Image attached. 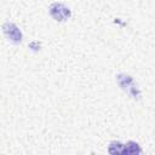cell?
<instances>
[{
  "label": "cell",
  "mask_w": 155,
  "mask_h": 155,
  "mask_svg": "<svg viewBox=\"0 0 155 155\" xmlns=\"http://www.w3.org/2000/svg\"><path fill=\"white\" fill-rule=\"evenodd\" d=\"M117 82L122 87V90H125L132 98H139L140 93H139V91H138V88H137V86L133 82L131 76L125 75V74H120V75H117Z\"/></svg>",
  "instance_id": "1"
},
{
  "label": "cell",
  "mask_w": 155,
  "mask_h": 155,
  "mask_svg": "<svg viewBox=\"0 0 155 155\" xmlns=\"http://www.w3.org/2000/svg\"><path fill=\"white\" fill-rule=\"evenodd\" d=\"M142 150L139 148V145L136 143V142H127L124 147V154H139Z\"/></svg>",
  "instance_id": "4"
},
{
  "label": "cell",
  "mask_w": 155,
  "mask_h": 155,
  "mask_svg": "<svg viewBox=\"0 0 155 155\" xmlns=\"http://www.w3.org/2000/svg\"><path fill=\"white\" fill-rule=\"evenodd\" d=\"M50 15L58 22H64L71 16V11L63 4L54 2L50 6Z\"/></svg>",
  "instance_id": "2"
},
{
  "label": "cell",
  "mask_w": 155,
  "mask_h": 155,
  "mask_svg": "<svg viewBox=\"0 0 155 155\" xmlns=\"http://www.w3.org/2000/svg\"><path fill=\"white\" fill-rule=\"evenodd\" d=\"M124 144L120 142H111L109 144V153L110 154H124Z\"/></svg>",
  "instance_id": "5"
},
{
  "label": "cell",
  "mask_w": 155,
  "mask_h": 155,
  "mask_svg": "<svg viewBox=\"0 0 155 155\" xmlns=\"http://www.w3.org/2000/svg\"><path fill=\"white\" fill-rule=\"evenodd\" d=\"M2 29H4V34L6 35V38L13 42V44H19L22 41V33L21 30L17 28V25H15L13 23H5L2 25Z\"/></svg>",
  "instance_id": "3"
}]
</instances>
